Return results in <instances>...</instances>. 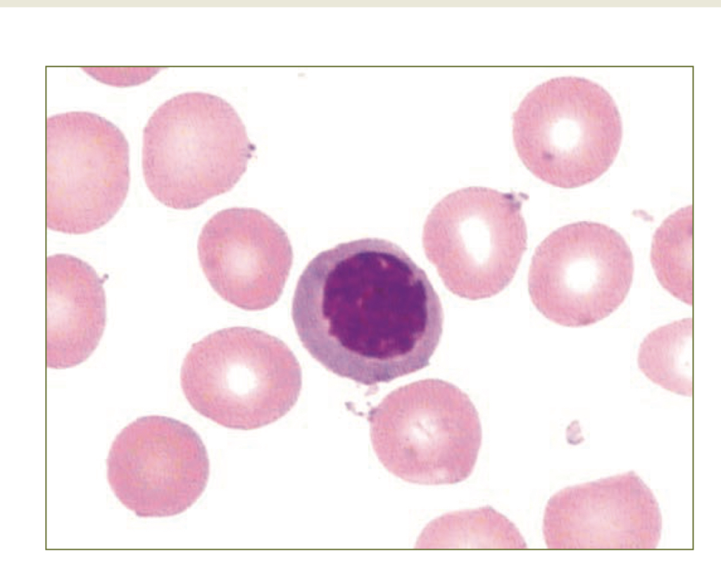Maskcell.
I'll list each match as a JSON object with an SVG mask.
<instances>
[{
  "instance_id": "8fae6325",
  "label": "cell",
  "mask_w": 721,
  "mask_h": 564,
  "mask_svg": "<svg viewBox=\"0 0 721 564\" xmlns=\"http://www.w3.org/2000/svg\"><path fill=\"white\" fill-rule=\"evenodd\" d=\"M202 270L214 291L246 311H261L282 294L293 261L285 231L270 216L251 208L213 215L197 244Z\"/></svg>"
},
{
  "instance_id": "30bf717a",
  "label": "cell",
  "mask_w": 721,
  "mask_h": 564,
  "mask_svg": "<svg viewBox=\"0 0 721 564\" xmlns=\"http://www.w3.org/2000/svg\"><path fill=\"white\" fill-rule=\"evenodd\" d=\"M661 532L659 504L633 471L560 490L543 520L549 549H653Z\"/></svg>"
},
{
  "instance_id": "277c9868",
  "label": "cell",
  "mask_w": 721,
  "mask_h": 564,
  "mask_svg": "<svg viewBox=\"0 0 721 564\" xmlns=\"http://www.w3.org/2000/svg\"><path fill=\"white\" fill-rule=\"evenodd\" d=\"M518 155L537 177L572 189L589 184L614 162L622 123L611 95L590 80L565 76L531 90L513 115Z\"/></svg>"
},
{
  "instance_id": "9c48e42d",
  "label": "cell",
  "mask_w": 721,
  "mask_h": 564,
  "mask_svg": "<svg viewBox=\"0 0 721 564\" xmlns=\"http://www.w3.org/2000/svg\"><path fill=\"white\" fill-rule=\"evenodd\" d=\"M107 479L119 501L140 518L180 514L204 491L210 465L199 435L174 418L149 415L116 436Z\"/></svg>"
},
{
  "instance_id": "3957f363",
  "label": "cell",
  "mask_w": 721,
  "mask_h": 564,
  "mask_svg": "<svg viewBox=\"0 0 721 564\" xmlns=\"http://www.w3.org/2000/svg\"><path fill=\"white\" fill-rule=\"evenodd\" d=\"M182 391L199 414L225 427L273 423L295 405L302 375L291 349L263 331L234 327L194 343L180 371Z\"/></svg>"
},
{
  "instance_id": "9a60e30c",
  "label": "cell",
  "mask_w": 721,
  "mask_h": 564,
  "mask_svg": "<svg viewBox=\"0 0 721 564\" xmlns=\"http://www.w3.org/2000/svg\"><path fill=\"white\" fill-rule=\"evenodd\" d=\"M692 215L689 206L668 216L653 236L651 252L660 284L689 306L693 302Z\"/></svg>"
},
{
  "instance_id": "8992f818",
  "label": "cell",
  "mask_w": 721,
  "mask_h": 564,
  "mask_svg": "<svg viewBox=\"0 0 721 564\" xmlns=\"http://www.w3.org/2000/svg\"><path fill=\"white\" fill-rule=\"evenodd\" d=\"M522 200L515 193L469 187L446 195L432 209L422 245L450 292L479 300L510 284L527 249Z\"/></svg>"
},
{
  "instance_id": "7c38bea8",
  "label": "cell",
  "mask_w": 721,
  "mask_h": 564,
  "mask_svg": "<svg viewBox=\"0 0 721 564\" xmlns=\"http://www.w3.org/2000/svg\"><path fill=\"white\" fill-rule=\"evenodd\" d=\"M106 296L94 268L69 254L46 260V365L66 369L85 361L106 326Z\"/></svg>"
},
{
  "instance_id": "5b68a950",
  "label": "cell",
  "mask_w": 721,
  "mask_h": 564,
  "mask_svg": "<svg viewBox=\"0 0 721 564\" xmlns=\"http://www.w3.org/2000/svg\"><path fill=\"white\" fill-rule=\"evenodd\" d=\"M368 420L378 460L404 481L453 484L475 468L482 439L479 415L469 396L450 382L426 379L402 386Z\"/></svg>"
},
{
  "instance_id": "5bb4252c",
  "label": "cell",
  "mask_w": 721,
  "mask_h": 564,
  "mask_svg": "<svg viewBox=\"0 0 721 564\" xmlns=\"http://www.w3.org/2000/svg\"><path fill=\"white\" fill-rule=\"evenodd\" d=\"M692 329L691 318L658 327L644 338L638 353L639 367L650 380L686 396L693 393Z\"/></svg>"
},
{
  "instance_id": "52a82bcc",
  "label": "cell",
  "mask_w": 721,
  "mask_h": 564,
  "mask_svg": "<svg viewBox=\"0 0 721 564\" xmlns=\"http://www.w3.org/2000/svg\"><path fill=\"white\" fill-rule=\"evenodd\" d=\"M46 225L82 234L108 223L129 189V145L121 130L94 113L46 119Z\"/></svg>"
},
{
  "instance_id": "ba28073f",
  "label": "cell",
  "mask_w": 721,
  "mask_h": 564,
  "mask_svg": "<svg viewBox=\"0 0 721 564\" xmlns=\"http://www.w3.org/2000/svg\"><path fill=\"white\" fill-rule=\"evenodd\" d=\"M634 259L623 237L600 223L581 221L558 228L537 246L528 274L537 309L565 327L594 324L625 301Z\"/></svg>"
},
{
  "instance_id": "7a4b0ae2",
  "label": "cell",
  "mask_w": 721,
  "mask_h": 564,
  "mask_svg": "<svg viewBox=\"0 0 721 564\" xmlns=\"http://www.w3.org/2000/svg\"><path fill=\"white\" fill-rule=\"evenodd\" d=\"M255 149L228 102L208 93H183L161 104L144 128V178L164 206L196 208L230 191Z\"/></svg>"
},
{
  "instance_id": "4fadbf2b",
  "label": "cell",
  "mask_w": 721,
  "mask_h": 564,
  "mask_svg": "<svg viewBox=\"0 0 721 564\" xmlns=\"http://www.w3.org/2000/svg\"><path fill=\"white\" fill-rule=\"evenodd\" d=\"M418 549L527 548L515 525L491 506L446 513L422 530Z\"/></svg>"
},
{
  "instance_id": "6da1fadb",
  "label": "cell",
  "mask_w": 721,
  "mask_h": 564,
  "mask_svg": "<svg viewBox=\"0 0 721 564\" xmlns=\"http://www.w3.org/2000/svg\"><path fill=\"white\" fill-rule=\"evenodd\" d=\"M291 315L313 358L369 386L429 365L444 321L425 271L379 238L341 243L313 258L298 280Z\"/></svg>"
}]
</instances>
